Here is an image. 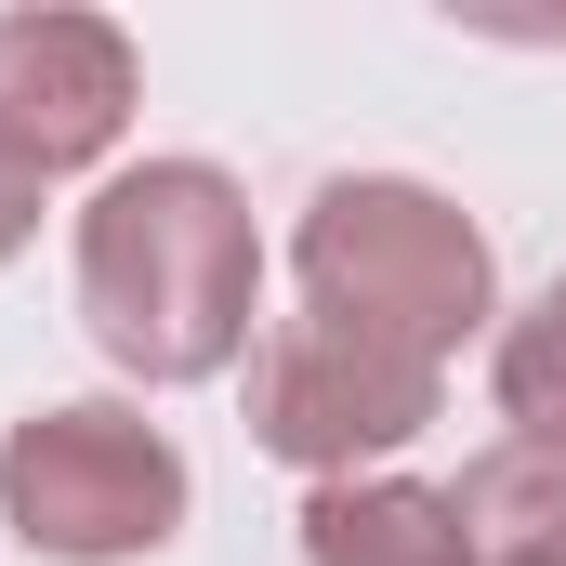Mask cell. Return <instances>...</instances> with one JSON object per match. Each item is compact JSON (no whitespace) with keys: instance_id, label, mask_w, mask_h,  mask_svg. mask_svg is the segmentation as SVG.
Wrapping results in <instances>:
<instances>
[{"instance_id":"4","label":"cell","mask_w":566,"mask_h":566,"mask_svg":"<svg viewBox=\"0 0 566 566\" xmlns=\"http://www.w3.org/2000/svg\"><path fill=\"white\" fill-rule=\"evenodd\" d=\"M448 369L369 343V329H329V316H277L251 343V448L290 461L303 488H343V474H382L409 434L434 422Z\"/></svg>"},{"instance_id":"8","label":"cell","mask_w":566,"mask_h":566,"mask_svg":"<svg viewBox=\"0 0 566 566\" xmlns=\"http://www.w3.org/2000/svg\"><path fill=\"white\" fill-rule=\"evenodd\" d=\"M488 396H501L514 434H554V448H566V264L501 316V343H488Z\"/></svg>"},{"instance_id":"9","label":"cell","mask_w":566,"mask_h":566,"mask_svg":"<svg viewBox=\"0 0 566 566\" xmlns=\"http://www.w3.org/2000/svg\"><path fill=\"white\" fill-rule=\"evenodd\" d=\"M27 238H40V171L13 158V133H0V264H13Z\"/></svg>"},{"instance_id":"1","label":"cell","mask_w":566,"mask_h":566,"mask_svg":"<svg viewBox=\"0 0 566 566\" xmlns=\"http://www.w3.org/2000/svg\"><path fill=\"white\" fill-rule=\"evenodd\" d=\"M264 316V224L224 158H119L80 198V329L133 382H224Z\"/></svg>"},{"instance_id":"2","label":"cell","mask_w":566,"mask_h":566,"mask_svg":"<svg viewBox=\"0 0 566 566\" xmlns=\"http://www.w3.org/2000/svg\"><path fill=\"white\" fill-rule=\"evenodd\" d=\"M290 277H303V316L369 329L422 369H448L501 316V264H488L474 211L448 185H409V171H329L290 224Z\"/></svg>"},{"instance_id":"6","label":"cell","mask_w":566,"mask_h":566,"mask_svg":"<svg viewBox=\"0 0 566 566\" xmlns=\"http://www.w3.org/2000/svg\"><path fill=\"white\" fill-rule=\"evenodd\" d=\"M461 566H566V448L554 434H488L448 488Z\"/></svg>"},{"instance_id":"3","label":"cell","mask_w":566,"mask_h":566,"mask_svg":"<svg viewBox=\"0 0 566 566\" xmlns=\"http://www.w3.org/2000/svg\"><path fill=\"white\" fill-rule=\"evenodd\" d=\"M185 514H198L185 448L119 396H53L0 422V527L40 566H145L185 541Z\"/></svg>"},{"instance_id":"5","label":"cell","mask_w":566,"mask_h":566,"mask_svg":"<svg viewBox=\"0 0 566 566\" xmlns=\"http://www.w3.org/2000/svg\"><path fill=\"white\" fill-rule=\"evenodd\" d=\"M133 106H145V66H133L119 13H80V0H13L0 13V133L40 185L106 171Z\"/></svg>"},{"instance_id":"7","label":"cell","mask_w":566,"mask_h":566,"mask_svg":"<svg viewBox=\"0 0 566 566\" xmlns=\"http://www.w3.org/2000/svg\"><path fill=\"white\" fill-rule=\"evenodd\" d=\"M303 566H461V514L422 474H343L303 488Z\"/></svg>"}]
</instances>
